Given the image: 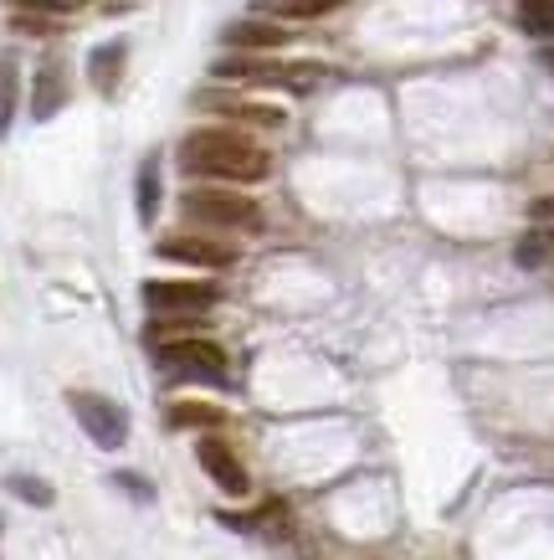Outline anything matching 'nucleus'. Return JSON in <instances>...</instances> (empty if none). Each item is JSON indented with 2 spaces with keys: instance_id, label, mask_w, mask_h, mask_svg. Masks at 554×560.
Here are the masks:
<instances>
[{
  "instance_id": "nucleus-1",
  "label": "nucleus",
  "mask_w": 554,
  "mask_h": 560,
  "mask_svg": "<svg viewBox=\"0 0 554 560\" xmlns=\"http://www.w3.org/2000/svg\"><path fill=\"white\" fill-rule=\"evenodd\" d=\"M175 160L190 180H226V186H257L272 171V154L241 129H196L180 139Z\"/></svg>"
},
{
  "instance_id": "nucleus-2",
  "label": "nucleus",
  "mask_w": 554,
  "mask_h": 560,
  "mask_svg": "<svg viewBox=\"0 0 554 560\" xmlns=\"http://www.w3.org/2000/svg\"><path fill=\"white\" fill-rule=\"evenodd\" d=\"M180 217L196 226H216V232H262V206L241 190L190 186L180 196Z\"/></svg>"
},
{
  "instance_id": "nucleus-3",
  "label": "nucleus",
  "mask_w": 554,
  "mask_h": 560,
  "mask_svg": "<svg viewBox=\"0 0 554 560\" xmlns=\"http://www.w3.org/2000/svg\"><path fill=\"white\" fill-rule=\"evenodd\" d=\"M154 365L175 381H211V386H226V350L205 335H180V340L154 345Z\"/></svg>"
},
{
  "instance_id": "nucleus-4",
  "label": "nucleus",
  "mask_w": 554,
  "mask_h": 560,
  "mask_svg": "<svg viewBox=\"0 0 554 560\" xmlns=\"http://www.w3.org/2000/svg\"><path fill=\"white\" fill-rule=\"evenodd\" d=\"M68 407H72V417H78V427H83L98 447H123V442H129V411L118 407L114 396L68 390Z\"/></svg>"
},
{
  "instance_id": "nucleus-5",
  "label": "nucleus",
  "mask_w": 554,
  "mask_h": 560,
  "mask_svg": "<svg viewBox=\"0 0 554 560\" xmlns=\"http://www.w3.org/2000/svg\"><path fill=\"white\" fill-rule=\"evenodd\" d=\"M144 304H150V314H211L221 304V289L216 283H196V278H185V283L150 278L144 283Z\"/></svg>"
},
{
  "instance_id": "nucleus-6",
  "label": "nucleus",
  "mask_w": 554,
  "mask_h": 560,
  "mask_svg": "<svg viewBox=\"0 0 554 560\" xmlns=\"http://www.w3.org/2000/svg\"><path fill=\"white\" fill-rule=\"evenodd\" d=\"M160 257L185 262V268H236L241 247H236V242H221V237H205V232H180V237L160 242Z\"/></svg>"
},
{
  "instance_id": "nucleus-7",
  "label": "nucleus",
  "mask_w": 554,
  "mask_h": 560,
  "mask_svg": "<svg viewBox=\"0 0 554 560\" xmlns=\"http://www.w3.org/2000/svg\"><path fill=\"white\" fill-rule=\"evenodd\" d=\"M196 458H201V468L211 474V483H216L221 493H236V499H241V493L252 489V478H247L241 458H236L221 438H201V442H196Z\"/></svg>"
},
{
  "instance_id": "nucleus-8",
  "label": "nucleus",
  "mask_w": 554,
  "mask_h": 560,
  "mask_svg": "<svg viewBox=\"0 0 554 560\" xmlns=\"http://www.w3.org/2000/svg\"><path fill=\"white\" fill-rule=\"evenodd\" d=\"M323 78H329L323 62H252V72H247V83H272L287 93H314Z\"/></svg>"
},
{
  "instance_id": "nucleus-9",
  "label": "nucleus",
  "mask_w": 554,
  "mask_h": 560,
  "mask_svg": "<svg viewBox=\"0 0 554 560\" xmlns=\"http://www.w3.org/2000/svg\"><path fill=\"white\" fill-rule=\"evenodd\" d=\"M201 108H216V114H226L232 124H257V129H283L287 114L278 108V103H252V98H226V93H201Z\"/></svg>"
},
{
  "instance_id": "nucleus-10",
  "label": "nucleus",
  "mask_w": 554,
  "mask_h": 560,
  "mask_svg": "<svg viewBox=\"0 0 554 560\" xmlns=\"http://www.w3.org/2000/svg\"><path fill=\"white\" fill-rule=\"evenodd\" d=\"M62 103H68V68L62 57H47L32 78V119H51Z\"/></svg>"
},
{
  "instance_id": "nucleus-11",
  "label": "nucleus",
  "mask_w": 554,
  "mask_h": 560,
  "mask_svg": "<svg viewBox=\"0 0 554 560\" xmlns=\"http://www.w3.org/2000/svg\"><path fill=\"white\" fill-rule=\"evenodd\" d=\"M221 42L236 51H278V47H287V32L278 21H232L221 32Z\"/></svg>"
},
{
  "instance_id": "nucleus-12",
  "label": "nucleus",
  "mask_w": 554,
  "mask_h": 560,
  "mask_svg": "<svg viewBox=\"0 0 554 560\" xmlns=\"http://www.w3.org/2000/svg\"><path fill=\"white\" fill-rule=\"evenodd\" d=\"M123 57H129V42H103V47H93V57H87V83L98 88V93H114L118 78H123Z\"/></svg>"
},
{
  "instance_id": "nucleus-13",
  "label": "nucleus",
  "mask_w": 554,
  "mask_h": 560,
  "mask_svg": "<svg viewBox=\"0 0 554 560\" xmlns=\"http://www.w3.org/2000/svg\"><path fill=\"white\" fill-rule=\"evenodd\" d=\"M165 422H169V432H196V427L216 432V427H226V411L211 407V401H175L165 411Z\"/></svg>"
},
{
  "instance_id": "nucleus-14",
  "label": "nucleus",
  "mask_w": 554,
  "mask_h": 560,
  "mask_svg": "<svg viewBox=\"0 0 554 560\" xmlns=\"http://www.w3.org/2000/svg\"><path fill=\"white\" fill-rule=\"evenodd\" d=\"M16 103H21V68H16V57H11V51H0V139L11 135Z\"/></svg>"
},
{
  "instance_id": "nucleus-15",
  "label": "nucleus",
  "mask_w": 554,
  "mask_h": 560,
  "mask_svg": "<svg viewBox=\"0 0 554 560\" xmlns=\"http://www.w3.org/2000/svg\"><path fill=\"white\" fill-rule=\"evenodd\" d=\"M134 206H139V221H144V226H154V211H160V160H154V154L139 165Z\"/></svg>"
},
{
  "instance_id": "nucleus-16",
  "label": "nucleus",
  "mask_w": 554,
  "mask_h": 560,
  "mask_svg": "<svg viewBox=\"0 0 554 560\" xmlns=\"http://www.w3.org/2000/svg\"><path fill=\"white\" fill-rule=\"evenodd\" d=\"M519 26L539 42H554V0H519Z\"/></svg>"
},
{
  "instance_id": "nucleus-17",
  "label": "nucleus",
  "mask_w": 554,
  "mask_h": 560,
  "mask_svg": "<svg viewBox=\"0 0 554 560\" xmlns=\"http://www.w3.org/2000/svg\"><path fill=\"white\" fill-rule=\"evenodd\" d=\"M5 489L16 493V499H26V504H36V510H51V504H57L51 483H42V478H32V474H11L5 478Z\"/></svg>"
},
{
  "instance_id": "nucleus-18",
  "label": "nucleus",
  "mask_w": 554,
  "mask_h": 560,
  "mask_svg": "<svg viewBox=\"0 0 554 560\" xmlns=\"http://www.w3.org/2000/svg\"><path fill=\"white\" fill-rule=\"evenodd\" d=\"M344 0H283V5H272L278 16H329V11H339Z\"/></svg>"
},
{
  "instance_id": "nucleus-19",
  "label": "nucleus",
  "mask_w": 554,
  "mask_h": 560,
  "mask_svg": "<svg viewBox=\"0 0 554 560\" xmlns=\"http://www.w3.org/2000/svg\"><path fill=\"white\" fill-rule=\"evenodd\" d=\"M11 26H16V32H32V36H47V32H57V16H36V11H16V16H11Z\"/></svg>"
},
{
  "instance_id": "nucleus-20",
  "label": "nucleus",
  "mask_w": 554,
  "mask_h": 560,
  "mask_svg": "<svg viewBox=\"0 0 554 560\" xmlns=\"http://www.w3.org/2000/svg\"><path fill=\"white\" fill-rule=\"evenodd\" d=\"M72 0H11V11H36V16H62Z\"/></svg>"
},
{
  "instance_id": "nucleus-21",
  "label": "nucleus",
  "mask_w": 554,
  "mask_h": 560,
  "mask_svg": "<svg viewBox=\"0 0 554 560\" xmlns=\"http://www.w3.org/2000/svg\"><path fill=\"white\" fill-rule=\"evenodd\" d=\"M544 257H550V242H544V237H523L519 242V262H523V268H539Z\"/></svg>"
},
{
  "instance_id": "nucleus-22",
  "label": "nucleus",
  "mask_w": 554,
  "mask_h": 560,
  "mask_svg": "<svg viewBox=\"0 0 554 560\" xmlns=\"http://www.w3.org/2000/svg\"><path fill=\"white\" fill-rule=\"evenodd\" d=\"M118 483H123V489L134 493V499H154V493H150V489H144V483H139V478H134V474H118Z\"/></svg>"
},
{
  "instance_id": "nucleus-23",
  "label": "nucleus",
  "mask_w": 554,
  "mask_h": 560,
  "mask_svg": "<svg viewBox=\"0 0 554 560\" xmlns=\"http://www.w3.org/2000/svg\"><path fill=\"white\" fill-rule=\"evenodd\" d=\"M529 211H534V221H554V201H534Z\"/></svg>"
},
{
  "instance_id": "nucleus-24",
  "label": "nucleus",
  "mask_w": 554,
  "mask_h": 560,
  "mask_svg": "<svg viewBox=\"0 0 554 560\" xmlns=\"http://www.w3.org/2000/svg\"><path fill=\"white\" fill-rule=\"evenodd\" d=\"M539 237H544V242H550V253H554V226H550V232H539Z\"/></svg>"
},
{
  "instance_id": "nucleus-25",
  "label": "nucleus",
  "mask_w": 554,
  "mask_h": 560,
  "mask_svg": "<svg viewBox=\"0 0 554 560\" xmlns=\"http://www.w3.org/2000/svg\"><path fill=\"white\" fill-rule=\"evenodd\" d=\"M544 62H550V68H554V51H544Z\"/></svg>"
},
{
  "instance_id": "nucleus-26",
  "label": "nucleus",
  "mask_w": 554,
  "mask_h": 560,
  "mask_svg": "<svg viewBox=\"0 0 554 560\" xmlns=\"http://www.w3.org/2000/svg\"><path fill=\"white\" fill-rule=\"evenodd\" d=\"M78 5H83V0H78Z\"/></svg>"
}]
</instances>
